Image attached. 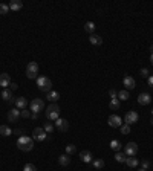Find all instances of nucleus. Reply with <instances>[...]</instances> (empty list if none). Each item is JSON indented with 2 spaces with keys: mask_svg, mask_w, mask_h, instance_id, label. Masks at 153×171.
<instances>
[{
  "mask_svg": "<svg viewBox=\"0 0 153 171\" xmlns=\"http://www.w3.org/2000/svg\"><path fill=\"white\" fill-rule=\"evenodd\" d=\"M123 147H124V145H123V144H121L118 139H114V141H110V148H112L114 151H119Z\"/></svg>",
  "mask_w": 153,
  "mask_h": 171,
  "instance_id": "obj_23",
  "label": "nucleus"
},
{
  "mask_svg": "<svg viewBox=\"0 0 153 171\" xmlns=\"http://www.w3.org/2000/svg\"><path fill=\"white\" fill-rule=\"evenodd\" d=\"M54 125H55V128L58 132H67V128H69V122L66 119H61V118H58Z\"/></svg>",
  "mask_w": 153,
  "mask_h": 171,
  "instance_id": "obj_10",
  "label": "nucleus"
},
{
  "mask_svg": "<svg viewBox=\"0 0 153 171\" xmlns=\"http://www.w3.org/2000/svg\"><path fill=\"white\" fill-rule=\"evenodd\" d=\"M124 153H126V156H127V157H133V156H136V153H138V144H135V142H129V144H126V147H124Z\"/></svg>",
  "mask_w": 153,
  "mask_h": 171,
  "instance_id": "obj_6",
  "label": "nucleus"
},
{
  "mask_svg": "<svg viewBox=\"0 0 153 171\" xmlns=\"http://www.w3.org/2000/svg\"><path fill=\"white\" fill-rule=\"evenodd\" d=\"M152 115H153V110H152Z\"/></svg>",
  "mask_w": 153,
  "mask_h": 171,
  "instance_id": "obj_46",
  "label": "nucleus"
},
{
  "mask_svg": "<svg viewBox=\"0 0 153 171\" xmlns=\"http://www.w3.org/2000/svg\"><path fill=\"white\" fill-rule=\"evenodd\" d=\"M29 109H31V112H32V113H38L40 110H44V102H43L40 98H35V99H32V101H31Z\"/></svg>",
  "mask_w": 153,
  "mask_h": 171,
  "instance_id": "obj_5",
  "label": "nucleus"
},
{
  "mask_svg": "<svg viewBox=\"0 0 153 171\" xmlns=\"http://www.w3.org/2000/svg\"><path fill=\"white\" fill-rule=\"evenodd\" d=\"M147 83H149V86H150V87H153V75H150L149 78H147Z\"/></svg>",
  "mask_w": 153,
  "mask_h": 171,
  "instance_id": "obj_40",
  "label": "nucleus"
},
{
  "mask_svg": "<svg viewBox=\"0 0 153 171\" xmlns=\"http://www.w3.org/2000/svg\"><path fill=\"white\" fill-rule=\"evenodd\" d=\"M123 84L126 86V89L127 90H133L135 86H136V83H135V78L130 75H126L124 76V79H123Z\"/></svg>",
  "mask_w": 153,
  "mask_h": 171,
  "instance_id": "obj_12",
  "label": "nucleus"
},
{
  "mask_svg": "<svg viewBox=\"0 0 153 171\" xmlns=\"http://www.w3.org/2000/svg\"><path fill=\"white\" fill-rule=\"evenodd\" d=\"M9 9H12V11H20L21 8H23V2L21 0H12V2H9Z\"/></svg>",
  "mask_w": 153,
  "mask_h": 171,
  "instance_id": "obj_17",
  "label": "nucleus"
},
{
  "mask_svg": "<svg viewBox=\"0 0 153 171\" xmlns=\"http://www.w3.org/2000/svg\"><path fill=\"white\" fill-rule=\"evenodd\" d=\"M150 63L153 64V54H150Z\"/></svg>",
  "mask_w": 153,
  "mask_h": 171,
  "instance_id": "obj_42",
  "label": "nucleus"
},
{
  "mask_svg": "<svg viewBox=\"0 0 153 171\" xmlns=\"http://www.w3.org/2000/svg\"><path fill=\"white\" fill-rule=\"evenodd\" d=\"M119 106H121V102H119V99H118V98H112V101L109 102V107H110L112 110H118V109H119Z\"/></svg>",
  "mask_w": 153,
  "mask_h": 171,
  "instance_id": "obj_27",
  "label": "nucleus"
},
{
  "mask_svg": "<svg viewBox=\"0 0 153 171\" xmlns=\"http://www.w3.org/2000/svg\"><path fill=\"white\" fill-rule=\"evenodd\" d=\"M20 116H21V118H31V112L26 110V109H25V110H20Z\"/></svg>",
  "mask_w": 153,
  "mask_h": 171,
  "instance_id": "obj_36",
  "label": "nucleus"
},
{
  "mask_svg": "<svg viewBox=\"0 0 153 171\" xmlns=\"http://www.w3.org/2000/svg\"><path fill=\"white\" fill-rule=\"evenodd\" d=\"M149 74H150V72H149V69H146V67H142V69H141V70H139V75L142 76V78H149Z\"/></svg>",
  "mask_w": 153,
  "mask_h": 171,
  "instance_id": "obj_35",
  "label": "nucleus"
},
{
  "mask_svg": "<svg viewBox=\"0 0 153 171\" xmlns=\"http://www.w3.org/2000/svg\"><path fill=\"white\" fill-rule=\"evenodd\" d=\"M107 124H109V127L119 128V127L123 125V119H121L118 115H110V116L107 118Z\"/></svg>",
  "mask_w": 153,
  "mask_h": 171,
  "instance_id": "obj_8",
  "label": "nucleus"
},
{
  "mask_svg": "<svg viewBox=\"0 0 153 171\" xmlns=\"http://www.w3.org/2000/svg\"><path fill=\"white\" fill-rule=\"evenodd\" d=\"M46 136H48V133L44 132L43 127H37V128H34V132H32V139H34V141H38V142L44 141Z\"/></svg>",
  "mask_w": 153,
  "mask_h": 171,
  "instance_id": "obj_7",
  "label": "nucleus"
},
{
  "mask_svg": "<svg viewBox=\"0 0 153 171\" xmlns=\"http://www.w3.org/2000/svg\"><path fill=\"white\" fill-rule=\"evenodd\" d=\"M129 98H130V95H129L127 90H121V92H118V99H119V101H127Z\"/></svg>",
  "mask_w": 153,
  "mask_h": 171,
  "instance_id": "obj_30",
  "label": "nucleus"
},
{
  "mask_svg": "<svg viewBox=\"0 0 153 171\" xmlns=\"http://www.w3.org/2000/svg\"><path fill=\"white\" fill-rule=\"evenodd\" d=\"M84 31H86L87 34H94V31H95V23L87 21V23L84 25Z\"/></svg>",
  "mask_w": 153,
  "mask_h": 171,
  "instance_id": "obj_28",
  "label": "nucleus"
},
{
  "mask_svg": "<svg viewBox=\"0 0 153 171\" xmlns=\"http://www.w3.org/2000/svg\"><path fill=\"white\" fill-rule=\"evenodd\" d=\"M150 101H152V96L149 95L147 92H142V93L138 95V102L141 106H147V104H150Z\"/></svg>",
  "mask_w": 153,
  "mask_h": 171,
  "instance_id": "obj_13",
  "label": "nucleus"
},
{
  "mask_svg": "<svg viewBox=\"0 0 153 171\" xmlns=\"http://www.w3.org/2000/svg\"><path fill=\"white\" fill-rule=\"evenodd\" d=\"M141 168H144V170L150 168V160H142L141 162Z\"/></svg>",
  "mask_w": 153,
  "mask_h": 171,
  "instance_id": "obj_37",
  "label": "nucleus"
},
{
  "mask_svg": "<svg viewBox=\"0 0 153 171\" xmlns=\"http://www.w3.org/2000/svg\"><path fill=\"white\" fill-rule=\"evenodd\" d=\"M16 107L19 109V110H25V109H28V101H26V98L25 96H20L16 99Z\"/></svg>",
  "mask_w": 153,
  "mask_h": 171,
  "instance_id": "obj_16",
  "label": "nucleus"
},
{
  "mask_svg": "<svg viewBox=\"0 0 153 171\" xmlns=\"http://www.w3.org/2000/svg\"><path fill=\"white\" fill-rule=\"evenodd\" d=\"M138 164H139V160H138L135 156L133 157H127V159H126V165H127L129 168H136Z\"/></svg>",
  "mask_w": 153,
  "mask_h": 171,
  "instance_id": "obj_21",
  "label": "nucleus"
},
{
  "mask_svg": "<svg viewBox=\"0 0 153 171\" xmlns=\"http://www.w3.org/2000/svg\"><path fill=\"white\" fill-rule=\"evenodd\" d=\"M0 96H2L3 99H6V101H9L11 98H14V96H12V90H11V89H3V90L0 92Z\"/></svg>",
  "mask_w": 153,
  "mask_h": 171,
  "instance_id": "obj_22",
  "label": "nucleus"
},
{
  "mask_svg": "<svg viewBox=\"0 0 153 171\" xmlns=\"http://www.w3.org/2000/svg\"><path fill=\"white\" fill-rule=\"evenodd\" d=\"M150 54H153V46H150Z\"/></svg>",
  "mask_w": 153,
  "mask_h": 171,
  "instance_id": "obj_43",
  "label": "nucleus"
},
{
  "mask_svg": "<svg viewBox=\"0 0 153 171\" xmlns=\"http://www.w3.org/2000/svg\"><path fill=\"white\" fill-rule=\"evenodd\" d=\"M89 41H90L94 46H100V44H103V38H101V35H98V34H90Z\"/></svg>",
  "mask_w": 153,
  "mask_h": 171,
  "instance_id": "obj_20",
  "label": "nucleus"
},
{
  "mask_svg": "<svg viewBox=\"0 0 153 171\" xmlns=\"http://www.w3.org/2000/svg\"><path fill=\"white\" fill-rule=\"evenodd\" d=\"M58 164H60L61 167H67V165L71 164V156H69V154H61V156L58 157Z\"/></svg>",
  "mask_w": 153,
  "mask_h": 171,
  "instance_id": "obj_19",
  "label": "nucleus"
},
{
  "mask_svg": "<svg viewBox=\"0 0 153 171\" xmlns=\"http://www.w3.org/2000/svg\"><path fill=\"white\" fill-rule=\"evenodd\" d=\"M119 130H121V134H129V133H130V125L123 124V125L119 127Z\"/></svg>",
  "mask_w": 153,
  "mask_h": 171,
  "instance_id": "obj_32",
  "label": "nucleus"
},
{
  "mask_svg": "<svg viewBox=\"0 0 153 171\" xmlns=\"http://www.w3.org/2000/svg\"><path fill=\"white\" fill-rule=\"evenodd\" d=\"M138 119H139V116H138V113H136L135 110L127 112V113H126V116H124V121H126V124H127V125L136 124V122H138Z\"/></svg>",
  "mask_w": 153,
  "mask_h": 171,
  "instance_id": "obj_9",
  "label": "nucleus"
},
{
  "mask_svg": "<svg viewBox=\"0 0 153 171\" xmlns=\"http://www.w3.org/2000/svg\"><path fill=\"white\" fill-rule=\"evenodd\" d=\"M0 92H2V90H0Z\"/></svg>",
  "mask_w": 153,
  "mask_h": 171,
  "instance_id": "obj_47",
  "label": "nucleus"
},
{
  "mask_svg": "<svg viewBox=\"0 0 153 171\" xmlns=\"http://www.w3.org/2000/svg\"><path fill=\"white\" fill-rule=\"evenodd\" d=\"M43 128H44V132H46V133H52V132L55 130V125H54V124L49 121V122H44Z\"/></svg>",
  "mask_w": 153,
  "mask_h": 171,
  "instance_id": "obj_29",
  "label": "nucleus"
},
{
  "mask_svg": "<svg viewBox=\"0 0 153 171\" xmlns=\"http://www.w3.org/2000/svg\"><path fill=\"white\" fill-rule=\"evenodd\" d=\"M74 153H76V147L74 145V144H69L67 147H66V154H74Z\"/></svg>",
  "mask_w": 153,
  "mask_h": 171,
  "instance_id": "obj_31",
  "label": "nucleus"
},
{
  "mask_svg": "<svg viewBox=\"0 0 153 171\" xmlns=\"http://www.w3.org/2000/svg\"><path fill=\"white\" fill-rule=\"evenodd\" d=\"M109 93H110L112 98H118V92H116L115 89H110V90H109Z\"/></svg>",
  "mask_w": 153,
  "mask_h": 171,
  "instance_id": "obj_39",
  "label": "nucleus"
},
{
  "mask_svg": "<svg viewBox=\"0 0 153 171\" xmlns=\"http://www.w3.org/2000/svg\"><path fill=\"white\" fill-rule=\"evenodd\" d=\"M37 87L41 92H51L52 90V81L48 76H38L37 78Z\"/></svg>",
  "mask_w": 153,
  "mask_h": 171,
  "instance_id": "obj_3",
  "label": "nucleus"
},
{
  "mask_svg": "<svg viewBox=\"0 0 153 171\" xmlns=\"http://www.w3.org/2000/svg\"><path fill=\"white\" fill-rule=\"evenodd\" d=\"M138 171H147V170H144V168H139V170H138Z\"/></svg>",
  "mask_w": 153,
  "mask_h": 171,
  "instance_id": "obj_44",
  "label": "nucleus"
},
{
  "mask_svg": "<svg viewBox=\"0 0 153 171\" xmlns=\"http://www.w3.org/2000/svg\"><path fill=\"white\" fill-rule=\"evenodd\" d=\"M126 159H127L126 153L116 151V154H115V160H116V162H119V164H126Z\"/></svg>",
  "mask_w": 153,
  "mask_h": 171,
  "instance_id": "obj_24",
  "label": "nucleus"
},
{
  "mask_svg": "<svg viewBox=\"0 0 153 171\" xmlns=\"http://www.w3.org/2000/svg\"><path fill=\"white\" fill-rule=\"evenodd\" d=\"M8 11H9V6L5 3H0V14L5 16V14H8Z\"/></svg>",
  "mask_w": 153,
  "mask_h": 171,
  "instance_id": "obj_33",
  "label": "nucleus"
},
{
  "mask_svg": "<svg viewBox=\"0 0 153 171\" xmlns=\"http://www.w3.org/2000/svg\"><path fill=\"white\" fill-rule=\"evenodd\" d=\"M46 99H48V101H51V102H57L58 99H60V93L55 92V90H51V92H48V93H46Z\"/></svg>",
  "mask_w": 153,
  "mask_h": 171,
  "instance_id": "obj_18",
  "label": "nucleus"
},
{
  "mask_svg": "<svg viewBox=\"0 0 153 171\" xmlns=\"http://www.w3.org/2000/svg\"><path fill=\"white\" fill-rule=\"evenodd\" d=\"M23 171H37V167L32 165V164H26V165L23 167Z\"/></svg>",
  "mask_w": 153,
  "mask_h": 171,
  "instance_id": "obj_34",
  "label": "nucleus"
},
{
  "mask_svg": "<svg viewBox=\"0 0 153 171\" xmlns=\"http://www.w3.org/2000/svg\"><path fill=\"white\" fill-rule=\"evenodd\" d=\"M80 159H81L84 164H90V162L94 160V157H92V153L87 151V150H83V151L80 153Z\"/></svg>",
  "mask_w": 153,
  "mask_h": 171,
  "instance_id": "obj_14",
  "label": "nucleus"
},
{
  "mask_svg": "<svg viewBox=\"0 0 153 171\" xmlns=\"http://www.w3.org/2000/svg\"><path fill=\"white\" fill-rule=\"evenodd\" d=\"M26 76L31 78V79L38 78V64L35 63V61L28 63V66H26Z\"/></svg>",
  "mask_w": 153,
  "mask_h": 171,
  "instance_id": "obj_4",
  "label": "nucleus"
},
{
  "mask_svg": "<svg viewBox=\"0 0 153 171\" xmlns=\"http://www.w3.org/2000/svg\"><path fill=\"white\" fill-rule=\"evenodd\" d=\"M9 84H11L9 74H0V86H2V89H6Z\"/></svg>",
  "mask_w": 153,
  "mask_h": 171,
  "instance_id": "obj_15",
  "label": "nucleus"
},
{
  "mask_svg": "<svg viewBox=\"0 0 153 171\" xmlns=\"http://www.w3.org/2000/svg\"><path fill=\"white\" fill-rule=\"evenodd\" d=\"M17 147H19V150H21V151H32V148H34V139L23 134V136H20L19 139H17Z\"/></svg>",
  "mask_w": 153,
  "mask_h": 171,
  "instance_id": "obj_1",
  "label": "nucleus"
},
{
  "mask_svg": "<svg viewBox=\"0 0 153 171\" xmlns=\"http://www.w3.org/2000/svg\"><path fill=\"white\" fill-rule=\"evenodd\" d=\"M37 118H38V116H37V113H31V119H34V121H35Z\"/></svg>",
  "mask_w": 153,
  "mask_h": 171,
  "instance_id": "obj_41",
  "label": "nucleus"
},
{
  "mask_svg": "<svg viewBox=\"0 0 153 171\" xmlns=\"http://www.w3.org/2000/svg\"><path fill=\"white\" fill-rule=\"evenodd\" d=\"M0 134H2V136H11V134H12V130H11L8 125H3V124H2V125H0Z\"/></svg>",
  "mask_w": 153,
  "mask_h": 171,
  "instance_id": "obj_25",
  "label": "nucleus"
},
{
  "mask_svg": "<svg viewBox=\"0 0 153 171\" xmlns=\"http://www.w3.org/2000/svg\"><path fill=\"white\" fill-rule=\"evenodd\" d=\"M9 89H11L12 92H14V90H17V89H19V86H17V83H12V81H11V84H9Z\"/></svg>",
  "mask_w": 153,
  "mask_h": 171,
  "instance_id": "obj_38",
  "label": "nucleus"
},
{
  "mask_svg": "<svg viewBox=\"0 0 153 171\" xmlns=\"http://www.w3.org/2000/svg\"><path fill=\"white\" fill-rule=\"evenodd\" d=\"M92 165H94V168L95 170H101V168H104V160L103 159H95V160H92Z\"/></svg>",
  "mask_w": 153,
  "mask_h": 171,
  "instance_id": "obj_26",
  "label": "nucleus"
},
{
  "mask_svg": "<svg viewBox=\"0 0 153 171\" xmlns=\"http://www.w3.org/2000/svg\"><path fill=\"white\" fill-rule=\"evenodd\" d=\"M44 115H46V119L48 121H57L58 118H60V107H58V104L51 102V106L46 107Z\"/></svg>",
  "mask_w": 153,
  "mask_h": 171,
  "instance_id": "obj_2",
  "label": "nucleus"
},
{
  "mask_svg": "<svg viewBox=\"0 0 153 171\" xmlns=\"http://www.w3.org/2000/svg\"><path fill=\"white\" fill-rule=\"evenodd\" d=\"M152 125H153V118H152Z\"/></svg>",
  "mask_w": 153,
  "mask_h": 171,
  "instance_id": "obj_45",
  "label": "nucleus"
},
{
  "mask_svg": "<svg viewBox=\"0 0 153 171\" xmlns=\"http://www.w3.org/2000/svg\"><path fill=\"white\" fill-rule=\"evenodd\" d=\"M6 118H8V121H9V122H17L20 118H21V116H20V110L17 109V107H16V109H12V110H9L8 115H6Z\"/></svg>",
  "mask_w": 153,
  "mask_h": 171,
  "instance_id": "obj_11",
  "label": "nucleus"
}]
</instances>
